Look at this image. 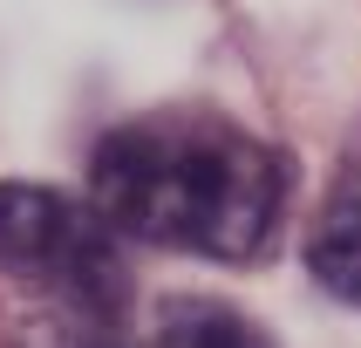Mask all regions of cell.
<instances>
[{
    "label": "cell",
    "instance_id": "6da1fadb",
    "mask_svg": "<svg viewBox=\"0 0 361 348\" xmlns=\"http://www.w3.org/2000/svg\"><path fill=\"white\" fill-rule=\"evenodd\" d=\"M89 205L130 239L204 260H252L286 212V164L212 109H157L116 123L96 143Z\"/></svg>",
    "mask_w": 361,
    "mask_h": 348
},
{
    "label": "cell",
    "instance_id": "7a4b0ae2",
    "mask_svg": "<svg viewBox=\"0 0 361 348\" xmlns=\"http://www.w3.org/2000/svg\"><path fill=\"white\" fill-rule=\"evenodd\" d=\"M0 273L96 328H109L130 301V273L102 212L48 184H0Z\"/></svg>",
    "mask_w": 361,
    "mask_h": 348
},
{
    "label": "cell",
    "instance_id": "3957f363",
    "mask_svg": "<svg viewBox=\"0 0 361 348\" xmlns=\"http://www.w3.org/2000/svg\"><path fill=\"white\" fill-rule=\"evenodd\" d=\"M307 273L334 294V301L361 307V198H334L314 225L307 246Z\"/></svg>",
    "mask_w": 361,
    "mask_h": 348
},
{
    "label": "cell",
    "instance_id": "277c9868",
    "mask_svg": "<svg viewBox=\"0 0 361 348\" xmlns=\"http://www.w3.org/2000/svg\"><path fill=\"white\" fill-rule=\"evenodd\" d=\"M150 348H273V342L225 301H171Z\"/></svg>",
    "mask_w": 361,
    "mask_h": 348
},
{
    "label": "cell",
    "instance_id": "5b68a950",
    "mask_svg": "<svg viewBox=\"0 0 361 348\" xmlns=\"http://www.w3.org/2000/svg\"><path fill=\"white\" fill-rule=\"evenodd\" d=\"M89 348H109V342H89Z\"/></svg>",
    "mask_w": 361,
    "mask_h": 348
}]
</instances>
